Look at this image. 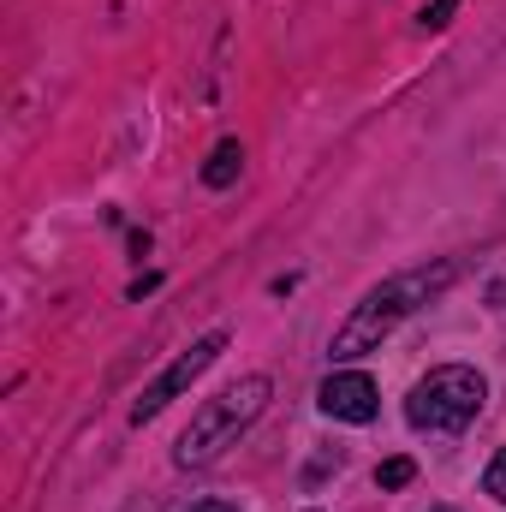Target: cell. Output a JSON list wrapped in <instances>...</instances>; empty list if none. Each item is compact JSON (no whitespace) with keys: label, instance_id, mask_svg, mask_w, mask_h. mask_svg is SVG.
Here are the masks:
<instances>
[{"label":"cell","instance_id":"6da1fadb","mask_svg":"<svg viewBox=\"0 0 506 512\" xmlns=\"http://www.w3.org/2000/svg\"><path fill=\"white\" fill-rule=\"evenodd\" d=\"M453 280H459V262H429V268H405V274L381 280L376 292H364V298L352 304V316L334 328L328 358H334V364H352V358L376 352L405 316H417V310H423L429 298H441Z\"/></svg>","mask_w":506,"mask_h":512},{"label":"cell","instance_id":"7a4b0ae2","mask_svg":"<svg viewBox=\"0 0 506 512\" xmlns=\"http://www.w3.org/2000/svg\"><path fill=\"white\" fill-rule=\"evenodd\" d=\"M268 393H274L268 376H245V382L221 387L215 399H203V411L191 417V429H185L179 447H173V465H179V471H203V465H215L227 447H239V435L262 417Z\"/></svg>","mask_w":506,"mask_h":512},{"label":"cell","instance_id":"3957f363","mask_svg":"<svg viewBox=\"0 0 506 512\" xmlns=\"http://www.w3.org/2000/svg\"><path fill=\"white\" fill-rule=\"evenodd\" d=\"M483 399H489L483 370H471V364H441V370H429L423 382L411 387L405 423L423 429V435H459L465 423H477Z\"/></svg>","mask_w":506,"mask_h":512},{"label":"cell","instance_id":"277c9868","mask_svg":"<svg viewBox=\"0 0 506 512\" xmlns=\"http://www.w3.org/2000/svg\"><path fill=\"white\" fill-rule=\"evenodd\" d=\"M221 352H227V334H221V328H215V334H203V340H197L191 352H179V358H173V364H167V370H161L155 382L143 387V399L131 405V423H149V417H161V411H167V405H173V399H179L185 387L197 382V376H203V370H209V364H215Z\"/></svg>","mask_w":506,"mask_h":512},{"label":"cell","instance_id":"5b68a950","mask_svg":"<svg viewBox=\"0 0 506 512\" xmlns=\"http://www.w3.org/2000/svg\"><path fill=\"white\" fill-rule=\"evenodd\" d=\"M316 405H322L328 417H340V423H370L381 411V393L364 370H334V376L322 382V393H316Z\"/></svg>","mask_w":506,"mask_h":512},{"label":"cell","instance_id":"8992f818","mask_svg":"<svg viewBox=\"0 0 506 512\" xmlns=\"http://www.w3.org/2000/svg\"><path fill=\"white\" fill-rule=\"evenodd\" d=\"M239 173H245V143H239V137H221V143L209 149V161H203V185H209V191H227Z\"/></svg>","mask_w":506,"mask_h":512},{"label":"cell","instance_id":"52a82bcc","mask_svg":"<svg viewBox=\"0 0 506 512\" xmlns=\"http://www.w3.org/2000/svg\"><path fill=\"white\" fill-rule=\"evenodd\" d=\"M411 477H417V465H411L405 453H399V459H381V471H376V483H381V489H405Z\"/></svg>","mask_w":506,"mask_h":512},{"label":"cell","instance_id":"ba28073f","mask_svg":"<svg viewBox=\"0 0 506 512\" xmlns=\"http://www.w3.org/2000/svg\"><path fill=\"white\" fill-rule=\"evenodd\" d=\"M453 12H459V0H429V6H423V18H417V30H447V24H453Z\"/></svg>","mask_w":506,"mask_h":512},{"label":"cell","instance_id":"9c48e42d","mask_svg":"<svg viewBox=\"0 0 506 512\" xmlns=\"http://www.w3.org/2000/svg\"><path fill=\"white\" fill-rule=\"evenodd\" d=\"M483 495H495V501L506 507V447L489 459V471H483Z\"/></svg>","mask_w":506,"mask_h":512},{"label":"cell","instance_id":"30bf717a","mask_svg":"<svg viewBox=\"0 0 506 512\" xmlns=\"http://www.w3.org/2000/svg\"><path fill=\"white\" fill-rule=\"evenodd\" d=\"M191 512H239V507H227V501H197Z\"/></svg>","mask_w":506,"mask_h":512}]
</instances>
